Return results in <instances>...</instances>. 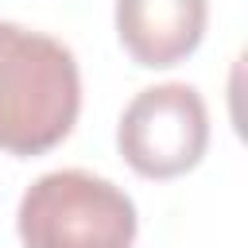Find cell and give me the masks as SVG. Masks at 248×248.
<instances>
[{
  "instance_id": "cell-3",
  "label": "cell",
  "mask_w": 248,
  "mask_h": 248,
  "mask_svg": "<svg viewBox=\"0 0 248 248\" xmlns=\"http://www.w3.org/2000/svg\"><path fill=\"white\" fill-rule=\"evenodd\" d=\"M116 147L124 163L155 182L194 170L209 147V108L186 81H163L140 89L116 124Z\"/></svg>"
},
{
  "instance_id": "cell-2",
  "label": "cell",
  "mask_w": 248,
  "mask_h": 248,
  "mask_svg": "<svg viewBox=\"0 0 248 248\" xmlns=\"http://www.w3.org/2000/svg\"><path fill=\"white\" fill-rule=\"evenodd\" d=\"M136 202L108 178L66 167L39 174L16 209L23 248H132Z\"/></svg>"
},
{
  "instance_id": "cell-4",
  "label": "cell",
  "mask_w": 248,
  "mask_h": 248,
  "mask_svg": "<svg viewBox=\"0 0 248 248\" xmlns=\"http://www.w3.org/2000/svg\"><path fill=\"white\" fill-rule=\"evenodd\" d=\"M112 23L136 66L170 70L198 50L209 23V0H116Z\"/></svg>"
},
{
  "instance_id": "cell-1",
  "label": "cell",
  "mask_w": 248,
  "mask_h": 248,
  "mask_svg": "<svg viewBox=\"0 0 248 248\" xmlns=\"http://www.w3.org/2000/svg\"><path fill=\"white\" fill-rule=\"evenodd\" d=\"M81 112L78 58L54 35L0 19V151L46 155Z\"/></svg>"
}]
</instances>
